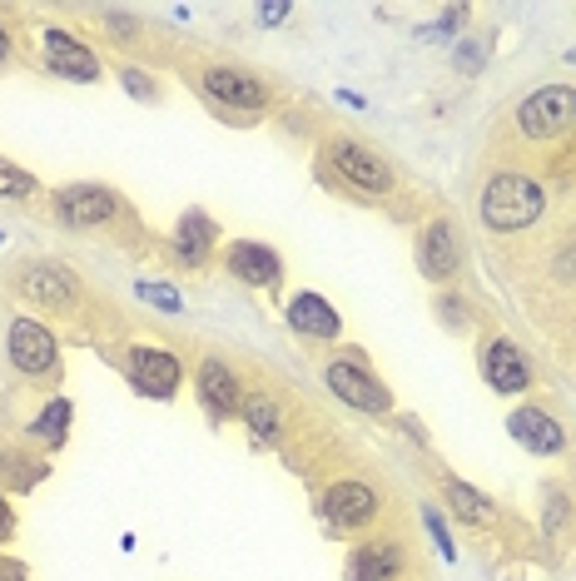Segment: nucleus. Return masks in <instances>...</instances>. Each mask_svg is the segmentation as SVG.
Returning a JSON list of instances; mask_svg holds the SVG:
<instances>
[{
  "instance_id": "obj_1",
  "label": "nucleus",
  "mask_w": 576,
  "mask_h": 581,
  "mask_svg": "<svg viewBox=\"0 0 576 581\" xmlns=\"http://www.w3.org/2000/svg\"><path fill=\"white\" fill-rule=\"evenodd\" d=\"M542 204H547V194H542L537 179H527V174H497V179H487L477 209H482V224L492 234H517V229H527V224L542 219Z\"/></svg>"
},
{
  "instance_id": "obj_2",
  "label": "nucleus",
  "mask_w": 576,
  "mask_h": 581,
  "mask_svg": "<svg viewBox=\"0 0 576 581\" xmlns=\"http://www.w3.org/2000/svg\"><path fill=\"white\" fill-rule=\"evenodd\" d=\"M323 159H328V164H333V174H338L343 184H353L358 194L383 199V194H393V189H398L393 164H388L378 149L358 145V140H348V135H328V140H323Z\"/></svg>"
},
{
  "instance_id": "obj_3",
  "label": "nucleus",
  "mask_w": 576,
  "mask_h": 581,
  "mask_svg": "<svg viewBox=\"0 0 576 581\" xmlns=\"http://www.w3.org/2000/svg\"><path fill=\"white\" fill-rule=\"evenodd\" d=\"M318 517H323L328 532L348 537V532H363V527H373V522L383 517V497H378L373 482L338 477V482L323 487V497H318Z\"/></svg>"
},
{
  "instance_id": "obj_4",
  "label": "nucleus",
  "mask_w": 576,
  "mask_h": 581,
  "mask_svg": "<svg viewBox=\"0 0 576 581\" xmlns=\"http://www.w3.org/2000/svg\"><path fill=\"white\" fill-rule=\"evenodd\" d=\"M5 358H10V368H15L20 378H30V383L60 373V343H55V333H50L45 323H35V318H10V328H5Z\"/></svg>"
},
{
  "instance_id": "obj_5",
  "label": "nucleus",
  "mask_w": 576,
  "mask_h": 581,
  "mask_svg": "<svg viewBox=\"0 0 576 581\" xmlns=\"http://www.w3.org/2000/svg\"><path fill=\"white\" fill-rule=\"evenodd\" d=\"M323 383H328V393L338 398V403H348V408H358V413H388L393 408V393H388V383L378 378V373H368V363H358V358H328L323 363Z\"/></svg>"
},
{
  "instance_id": "obj_6",
  "label": "nucleus",
  "mask_w": 576,
  "mask_h": 581,
  "mask_svg": "<svg viewBox=\"0 0 576 581\" xmlns=\"http://www.w3.org/2000/svg\"><path fill=\"white\" fill-rule=\"evenodd\" d=\"M15 289H20V298H30L35 308H50V313H75L80 308V279L60 259L20 264L15 269Z\"/></svg>"
},
{
  "instance_id": "obj_7",
  "label": "nucleus",
  "mask_w": 576,
  "mask_h": 581,
  "mask_svg": "<svg viewBox=\"0 0 576 581\" xmlns=\"http://www.w3.org/2000/svg\"><path fill=\"white\" fill-rule=\"evenodd\" d=\"M512 120L527 140H557L576 125V90L572 85H547V90L527 95Z\"/></svg>"
},
{
  "instance_id": "obj_8",
  "label": "nucleus",
  "mask_w": 576,
  "mask_h": 581,
  "mask_svg": "<svg viewBox=\"0 0 576 581\" xmlns=\"http://www.w3.org/2000/svg\"><path fill=\"white\" fill-rule=\"evenodd\" d=\"M125 204L110 184H65L55 189V219L70 224V229H95V224H110L120 219Z\"/></svg>"
},
{
  "instance_id": "obj_9",
  "label": "nucleus",
  "mask_w": 576,
  "mask_h": 581,
  "mask_svg": "<svg viewBox=\"0 0 576 581\" xmlns=\"http://www.w3.org/2000/svg\"><path fill=\"white\" fill-rule=\"evenodd\" d=\"M418 269L432 284H452L462 274V229L447 214H437V219L423 224V234H418Z\"/></svg>"
},
{
  "instance_id": "obj_10",
  "label": "nucleus",
  "mask_w": 576,
  "mask_h": 581,
  "mask_svg": "<svg viewBox=\"0 0 576 581\" xmlns=\"http://www.w3.org/2000/svg\"><path fill=\"white\" fill-rule=\"evenodd\" d=\"M125 373H130L135 393L154 398V403H169V398L179 393V378H184V368H179V353H169V348H154V343H140V348H130V358H125Z\"/></svg>"
},
{
  "instance_id": "obj_11",
  "label": "nucleus",
  "mask_w": 576,
  "mask_h": 581,
  "mask_svg": "<svg viewBox=\"0 0 576 581\" xmlns=\"http://www.w3.org/2000/svg\"><path fill=\"white\" fill-rule=\"evenodd\" d=\"M40 55H45L50 75H60L70 85H95L100 80V55L85 40H75L70 30H60V25L40 30Z\"/></svg>"
},
{
  "instance_id": "obj_12",
  "label": "nucleus",
  "mask_w": 576,
  "mask_h": 581,
  "mask_svg": "<svg viewBox=\"0 0 576 581\" xmlns=\"http://www.w3.org/2000/svg\"><path fill=\"white\" fill-rule=\"evenodd\" d=\"M194 388H199V408H204L214 423H229V418L244 413V383L234 378V368H229L224 358H199Z\"/></svg>"
},
{
  "instance_id": "obj_13",
  "label": "nucleus",
  "mask_w": 576,
  "mask_h": 581,
  "mask_svg": "<svg viewBox=\"0 0 576 581\" xmlns=\"http://www.w3.org/2000/svg\"><path fill=\"white\" fill-rule=\"evenodd\" d=\"M204 95L224 110H239V115H264L269 110V90L249 75V70H234V65H209L204 70Z\"/></svg>"
},
{
  "instance_id": "obj_14",
  "label": "nucleus",
  "mask_w": 576,
  "mask_h": 581,
  "mask_svg": "<svg viewBox=\"0 0 576 581\" xmlns=\"http://www.w3.org/2000/svg\"><path fill=\"white\" fill-rule=\"evenodd\" d=\"M477 368H482V378H487V388L492 393H527L532 388V363H527V353L512 343V338H487L482 343V353H477Z\"/></svg>"
},
{
  "instance_id": "obj_15",
  "label": "nucleus",
  "mask_w": 576,
  "mask_h": 581,
  "mask_svg": "<svg viewBox=\"0 0 576 581\" xmlns=\"http://www.w3.org/2000/svg\"><path fill=\"white\" fill-rule=\"evenodd\" d=\"M408 572V542L398 537H368L348 552V581H403Z\"/></svg>"
},
{
  "instance_id": "obj_16",
  "label": "nucleus",
  "mask_w": 576,
  "mask_h": 581,
  "mask_svg": "<svg viewBox=\"0 0 576 581\" xmlns=\"http://www.w3.org/2000/svg\"><path fill=\"white\" fill-rule=\"evenodd\" d=\"M507 428H512V437H517L527 452H537V457H557V452H567V428H562L547 408H537V403L517 408V413L507 418Z\"/></svg>"
},
{
  "instance_id": "obj_17",
  "label": "nucleus",
  "mask_w": 576,
  "mask_h": 581,
  "mask_svg": "<svg viewBox=\"0 0 576 581\" xmlns=\"http://www.w3.org/2000/svg\"><path fill=\"white\" fill-rule=\"evenodd\" d=\"M224 264H229V274H234L239 284H249V289H274L279 274H284V259H279L269 244H254V239L229 244Z\"/></svg>"
},
{
  "instance_id": "obj_18",
  "label": "nucleus",
  "mask_w": 576,
  "mask_h": 581,
  "mask_svg": "<svg viewBox=\"0 0 576 581\" xmlns=\"http://www.w3.org/2000/svg\"><path fill=\"white\" fill-rule=\"evenodd\" d=\"M284 313H288V328H293V333H303V338L333 343V338L343 333V318H338V308H333L323 293H293Z\"/></svg>"
},
{
  "instance_id": "obj_19",
  "label": "nucleus",
  "mask_w": 576,
  "mask_h": 581,
  "mask_svg": "<svg viewBox=\"0 0 576 581\" xmlns=\"http://www.w3.org/2000/svg\"><path fill=\"white\" fill-rule=\"evenodd\" d=\"M169 244H174L179 264L199 269V264H209V254H214V244H219V224H214L204 209H184L179 224H174V234H169Z\"/></svg>"
},
{
  "instance_id": "obj_20",
  "label": "nucleus",
  "mask_w": 576,
  "mask_h": 581,
  "mask_svg": "<svg viewBox=\"0 0 576 581\" xmlns=\"http://www.w3.org/2000/svg\"><path fill=\"white\" fill-rule=\"evenodd\" d=\"M437 487H442V497H447V507L462 517V522H492V497L487 492H477V487H467L462 477H452V472H437Z\"/></svg>"
},
{
  "instance_id": "obj_21",
  "label": "nucleus",
  "mask_w": 576,
  "mask_h": 581,
  "mask_svg": "<svg viewBox=\"0 0 576 581\" xmlns=\"http://www.w3.org/2000/svg\"><path fill=\"white\" fill-rule=\"evenodd\" d=\"M239 418H244V428L259 437V442H279L284 437V403L274 393H249Z\"/></svg>"
},
{
  "instance_id": "obj_22",
  "label": "nucleus",
  "mask_w": 576,
  "mask_h": 581,
  "mask_svg": "<svg viewBox=\"0 0 576 581\" xmlns=\"http://www.w3.org/2000/svg\"><path fill=\"white\" fill-rule=\"evenodd\" d=\"M45 472H50V467H45L40 457H30V452H20V447H0V482H5V487L25 492V487H35Z\"/></svg>"
},
{
  "instance_id": "obj_23",
  "label": "nucleus",
  "mask_w": 576,
  "mask_h": 581,
  "mask_svg": "<svg viewBox=\"0 0 576 581\" xmlns=\"http://www.w3.org/2000/svg\"><path fill=\"white\" fill-rule=\"evenodd\" d=\"M65 433H70V403H65V398L45 403V408H40V418L25 428V437H35V442H45V447H60Z\"/></svg>"
},
{
  "instance_id": "obj_24",
  "label": "nucleus",
  "mask_w": 576,
  "mask_h": 581,
  "mask_svg": "<svg viewBox=\"0 0 576 581\" xmlns=\"http://www.w3.org/2000/svg\"><path fill=\"white\" fill-rule=\"evenodd\" d=\"M35 194H40L35 174H25V169H15L10 159H0V199H15V204H25V199H35Z\"/></svg>"
},
{
  "instance_id": "obj_25",
  "label": "nucleus",
  "mask_w": 576,
  "mask_h": 581,
  "mask_svg": "<svg viewBox=\"0 0 576 581\" xmlns=\"http://www.w3.org/2000/svg\"><path fill=\"white\" fill-rule=\"evenodd\" d=\"M120 85H125L135 100H144V105H154V100H159V85H154L144 70H130V65H125V70H120Z\"/></svg>"
},
{
  "instance_id": "obj_26",
  "label": "nucleus",
  "mask_w": 576,
  "mask_h": 581,
  "mask_svg": "<svg viewBox=\"0 0 576 581\" xmlns=\"http://www.w3.org/2000/svg\"><path fill=\"white\" fill-rule=\"evenodd\" d=\"M135 298H144V303H154V308H164V313H179V293L164 289V284H135Z\"/></svg>"
},
{
  "instance_id": "obj_27",
  "label": "nucleus",
  "mask_w": 576,
  "mask_h": 581,
  "mask_svg": "<svg viewBox=\"0 0 576 581\" xmlns=\"http://www.w3.org/2000/svg\"><path fill=\"white\" fill-rule=\"evenodd\" d=\"M423 522H428V532L437 537V547H442V557L452 562V537H447V527H442V512L437 507H423Z\"/></svg>"
},
{
  "instance_id": "obj_28",
  "label": "nucleus",
  "mask_w": 576,
  "mask_h": 581,
  "mask_svg": "<svg viewBox=\"0 0 576 581\" xmlns=\"http://www.w3.org/2000/svg\"><path fill=\"white\" fill-rule=\"evenodd\" d=\"M10 537H15V512H10V502L0 492V542H10Z\"/></svg>"
},
{
  "instance_id": "obj_29",
  "label": "nucleus",
  "mask_w": 576,
  "mask_h": 581,
  "mask_svg": "<svg viewBox=\"0 0 576 581\" xmlns=\"http://www.w3.org/2000/svg\"><path fill=\"white\" fill-rule=\"evenodd\" d=\"M288 15H293V5H259V20H264V25H279Z\"/></svg>"
},
{
  "instance_id": "obj_30",
  "label": "nucleus",
  "mask_w": 576,
  "mask_h": 581,
  "mask_svg": "<svg viewBox=\"0 0 576 581\" xmlns=\"http://www.w3.org/2000/svg\"><path fill=\"white\" fill-rule=\"evenodd\" d=\"M10 60V35H5V25H0V65Z\"/></svg>"
},
{
  "instance_id": "obj_31",
  "label": "nucleus",
  "mask_w": 576,
  "mask_h": 581,
  "mask_svg": "<svg viewBox=\"0 0 576 581\" xmlns=\"http://www.w3.org/2000/svg\"><path fill=\"white\" fill-rule=\"evenodd\" d=\"M567 60H572V65H576V50H567Z\"/></svg>"
}]
</instances>
